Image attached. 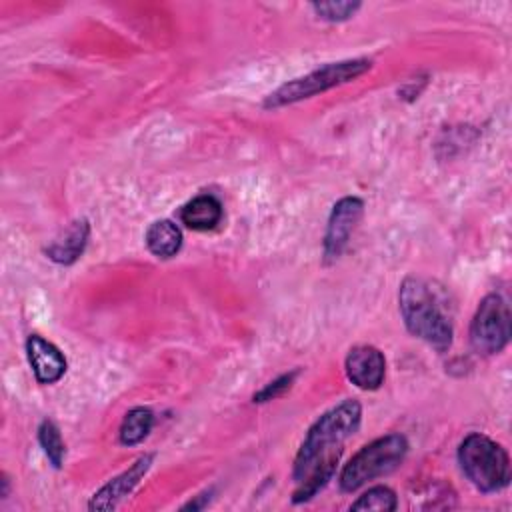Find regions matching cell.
Wrapping results in <instances>:
<instances>
[{
  "mask_svg": "<svg viewBox=\"0 0 512 512\" xmlns=\"http://www.w3.org/2000/svg\"><path fill=\"white\" fill-rule=\"evenodd\" d=\"M362 418L360 402L348 398L334 408L326 410L308 430L296 460L292 478L296 490L292 502L300 504L310 500L322 490L336 472V464L342 456L344 442L358 430Z\"/></svg>",
  "mask_w": 512,
  "mask_h": 512,
  "instance_id": "cell-1",
  "label": "cell"
},
{
  "mask_svg": "<svg viewBox=\"0 0 512 512\" xmlns=\"http://www.w3.org/2000/svg\"><path fill=\"white\" fill-rule=\"evenodd\" d=\"M398 304L410 334L418 336L438 352H444L450 348L452 320L444 312L436 292L426 280L418 276H408L400 284Z\"/></svg>",
  "mask_w": 512,
  "mask_h": 512,
  "instance_id": "cell-2",
  "label": "cell"
},
{
  "mask_svg": "<svg viewBox=\"0 0 512 512\" xmlns=\"http://www.w3.org/2000/svg\"><path fill=\"white\" fill-rule=\"evenodd\" d=\"M458 462L466 478L480 492H498L510 482L506 450L484 434H468L458 448Z\"/></svg>",
  "mask_w": 512,
  "mask_h": 512,
  "instance_id": "cell-3",
  "label": "cell"
},
{
  "mask_svg": "<svg viewBox=\"0 0 512 512\" xmlns=\"http://www.w3.org/2000/svg\"><path fill=\"white\" fill-rule=\"evenodd\" d=\"M408 440L402 434H386L362 446L340 472V490L354 492L366 482L392 472L406 456Z\"/></svg>",
  "mask_w": 512,
  "mask_h": 512,
  "instance_id": "cell-4",
  "label": "cell"
},
{
  "mask_svg": "<svg viewBox=\"0 0 512 512\" xmlns=\"http://www.w3.org/2000/svg\"><path fill=\"white\" fill-rule=\"evenodd\" d=\"M370 68H372V62L366 60V58H354V60H342V62L326 64L318 70H312L306 76L294 78V80L282 84L280 88H276L272 94L266 96L264 108H280V106H286V104L300 102V100L310 98L314 94L326 92L334 86L352 82L358 76H362L364 72H368Z\"/></svg>",
  "mask_w": 512,
  "mask_h": 512,
  "instance_id": "cell-5",
  "label": "cell"
},
{
  "mask_svg": "<svg viewBox=\"0 0 512 512\" xmlns=\"http://www.w3.org/2000/svg\"><path fill=\"white\" fill-rule=\"evenodd\" d=\"M510 340V306L500 294H488L480 302L472 324L470 344L482 354H498Z\"/></svg>",
  "mask_w": 512,
  "mask_h": 512,
  "instance_id": "cell-6",
  "label": "cell"
},
{
  "mask_svg": "<svg viewBox=\"0 0 512 512\" xmlns=\"http://www.w3.org/2000/svg\"><path fill=\"white\" fill-rule=\"evenodd\" d=\"M362 212H364V202L356 196H346L334 204L328 218L324 246H322L326 262L336 260L344 252L350 240V234L354 232Z\"/></svg>",
  "mask_w": 512,
  "mask_h": 512,
  "instance_id": "cell-7",
  "label": "cell"
},
{
  "mask_svg": "<svg viewBox=\"0 0 512 512\" xmlns=\"http://www.w3.org/2000/svg\"><path fill=\"white\" fill-rule=\"evenodd\" d=\"M152 460H154L152 454L140 456L128 470H124L122 474H118L116 478L106 482L98 492H94V496L88 502V508L90 510H112V508H116L138 486V482L150 470Z\"/></svg>",
  "mask_w": 512,
  "mask_h": 512,
  "instance_id": "cell-8",
  "label": "cell"
},
{
  "mask_svg": "<svg viewBox=\"0 0 512 512\" xmlns=\"http://www.w3.org/2000/svg\"><path fill=\"white\" fill-rule=\"evenodd\" d=\"M386 372L384 354L368 344L354 346L346 356V376L362 390L380 388Z\"/></svg>",
  "mask_w": 512,
  "mask_h": 512,
  "instance_id": "cell-9",
  "label": "cell"
},
{
  "mask_svg": "<svg viewBox=\"0 0 512 512\" xmlns=\"http://www.w3.org/2000/svg\"><path fill=\"white\" fill-rule=\"evenodd\" d=\"M26 354L30 368L40 384H54L66 372V358L62 352L48 340L38 334L28 336L26 340Z\"/></svg>",
  "mask_w": 512,
  "mask_h": 512,
  "instance_id": "cell-10",
  "label": "cell"
},
{
  "mask_svg": "<svg viewBox=\"0 0 512 512\" xmlns=\"http://www.w3.org/2000/svg\"><path fill=\"white\" fill-rule=\"evenodd\" d=\"M180 220L190 230H212L222 220V204L212 194H200L180 208Z\"/></svg>",
  "mask_w": 512,
  "mask_h": 512,
  "instance_id": "cell-11",
  "label": "cell"
},
{
  "mask_svg": "<svg viewBox=\"0 0 512 512\" xmlns=\"http://www.w3.org/2000/svg\"><path fill=\"white\" fill-rule=\"evenodd\" d=\"M90 236V226L86 220H76L72 222L66 230L64 236L56 238L48 248L46 254L50 260L58 264H72L78 260V256L84 252L86 242Z\"/></svg>",
  "mask_w": 512,
  "mask_h": 512,
  "instance_id": "cell-12",
  "label": "cell"
},
{
  "mask_svg": "<svg viewBox=\"0 0 512 512\" xmlns=\"http://www.w3.org/2000/svg\"><path fill=\"white\" fill-rule=\"evenodd\" d=\"M146 246L158 258H172L182 246V232L172 220H156L146 230Z\"/></svg>",
  "mask_w": 512,
  "mask_h": 512,
  "instance_id": "cell-13",
  "label": "cell"
},
{
  "mask_svg": "<svg viewBox=\"0 0 512 512\" xmlns=\"http://www.w3.org/2000/svg\"><path fill=\"white\" fill-rule=\"evenodd\" d=\"M154 424V414L150 408L144 406H136L132 410L126 412L122 424H120V442L124 446H134L138 442H142L148 432L152 430Z\"/></svg>",
  "mask_w": 512,
  "mask_h": 512,
  "instance_id": "cell-14",
  "label": "cell"
},
{
  "mask_svg": "<svg viewBox=\"0 0 512 512\" xmlns=\"http://www.w3.org/2000/svg\"><path fill=\"white\" fill-rule=\"evenodd\" d=\"M38 440H40V446L46 454V458L52 462L54 468H60L62 466V460H64V440L60 436V430L58 426L52 422V420H44L38 428Z\"/></svg>",
  "mask_w": 512,
  "mask_h": 512,
  "instance_id": "cell-15",
  "label": "cell"
},
{
  "mask_svg": "<svg viewBox=\"0 0 512 512\" xmlns=\"http://www.w3.org/2000/svg\"><path fill=\"white\" fill-rule=\"evenodd\" d=\"M398 500L396 494L388 486H374L368 492H364L350 510H380V512H392L396 510Z\"/></svg>",
  "mask_w": 512,
  "mask_h": 512,
  "instance_id": "cell-16",
  "label": "cell"
},
{
  "mask_svg": "<svg viewBox=\"0 0 512 512\" xmlns=\"http://www.w3.org/2000/svg\"><path fill=\"white\" fill-rule=\"evenodd\" d=\"M358 8H360V2H314L312 4V10L322 20H330V22L348 20Z\"/></svg>",
  "mask_w": 512,
  "mask_h": 512,
  "instance_id": "cell-17",
  "label": "cell"
},
{
  "mask_svg": "<svg viewBox=\"0 0 512 512\" xmlns=\"http://www.w3.org/2000/svg\"><path fill=\"white\" fill-rule=\"evenodd\" d=\"M296 374H298V370H294V372H290V374H284V376L276 378L274 382H270L268 386H264L258 394H254V402H268V400H274L276 396L284 394V392L292 386V382H294Z\"/></svg>",
  "mask_w": 512,
  "mask_h": 512,
  "instance_id": "cell-18",
  "label": "cell"
},
{
  "mask_svg": "<svg viewBox=\"0 0 512 512\" xmlns=\"http://www.w3.org/2000/svg\"><path fill=\"white\" fill-rule=\"evenodd\" d=\"M210 494H212V492H204V494L196 496V500H190L188 504H184L182 510H198V508H204L206 502L210 500Z\"/></svg>",
  "mask_w": 512,
  "mask_h": 512,
  "instance_id": "cell-19",
  "label": "cell"
}]
</instances>
